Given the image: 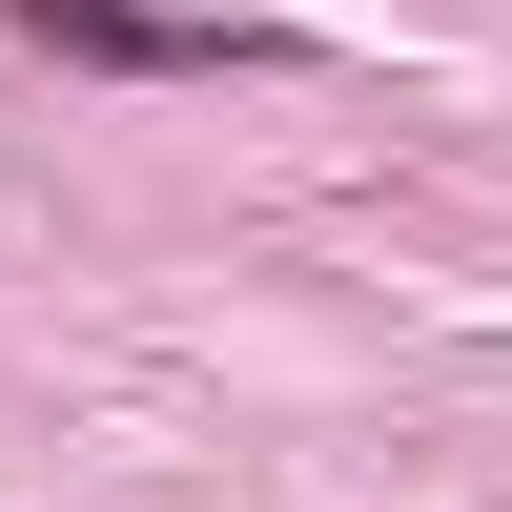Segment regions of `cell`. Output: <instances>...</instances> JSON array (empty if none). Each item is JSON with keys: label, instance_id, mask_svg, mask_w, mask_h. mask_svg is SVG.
Listing matches in <instances>:
<instances>
[{"label": "cell", "instance_id": "obj_1", "mask_svg": "<svg viewBox=\"0 0 512 512\" xmlns=\"http://www.w3.org/2000/svg\"><path fill=\"white\" fill-rule=\"evenodd\" d=\"M62 62H123V82H205V62H246L226 21H144V0H21Z\"/></svg>", "mask_w": 512, "mask_h": 512}]
</instances>
